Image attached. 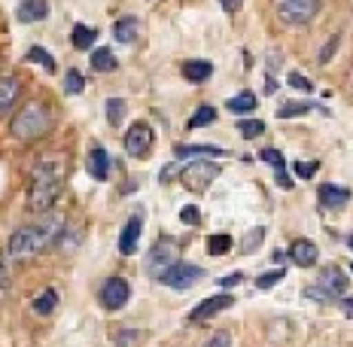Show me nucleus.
<instances>
[{"label":"nucleus","mask_w":353,"mask_h":347,"mask_svg":"<svg viewBox=\"0 0 353 347\" xmlns=\"http://www.w3.org/2000/svg\"><path fill=\"white\" fill-rule=\"evenodd\" d=\"M216 122V110L213 107H198L192 113V119H189V131L192 128H204V125H213Z\"/></svg>","instance_id":"bb28decb"},{"label":"nucleus","mask_w":353,"mask_h":347,"mask_svg":"<svg viewBox=\"0 0 353 347\" xmlns=\"http://www.w3.org/2000/svg\"><path fill=\"white\" fill-rule=\"evenodd\" d=\"M137 34H141V21H137V16H122L113 25V37L119 43H125V46H128V43H134Z\"/></svg>","instance_id":"f3484780"},{"label":"nucleus","mask_w":353,"mask_h":347,"mask_svg":"<svg viewBox=\"0 0 353 347\" xmlns=\"http://www.w3.org/2000/svg\"><path fill=\"white\" fill-rule=\"evenodd\" d=\"M305 295H307V299H314V301H332V299H329L326 293L320 290L317 284H314V286H307V290H305Z\"/></svg>","instance_id":"a19ab883"},{"label":"nucleus","mask_w":353,"mask_h":347,"mask_svg":"<svg viewBox=\"0 0 353 347\" xmlns=\"http://www.w3.org/2000/svg\"><path fill=\"white\" fill-rule=\"evenodd\" d=\"M131 295V286L125 277H110L104 286H101V305L107 308V311H119V308L128 301Z\"/></svg>","instance_id":"1a4fd4ad"},{"label":"nucleus","mask_w":353,"mask_h":347,"mask_svg":"<svg viewBox=\"0 0 353 347\" xmlns=\"http://www.w3.org/2000/svg\"><path fill=\"white\" fill-rule=\"evenodd\" d=\"M201 347H232V335L229 332H216V335H210Z\"/></svg>","instance_id":"4c0bfd02"},{"label":"nucleus","mask_w":353,"mask_h":347,"mask_svg":"<svg viewBox=\"0 0 353 347\" xmlns=\"http://www.w3.org/2000/svg\"><path fill=\"white\" fill-rule=\"evenodd\" d=\"M201 277H204V268H201V265L176 262L174 268H168L165 275H161V284L171 286V290H189V286H195Z\"/></svg>","instance_id":"0eeeda50"},{"label":"nucleus","mask_w":353,"mask_h":347,"mask_svg":"<svg viewBox=\"0 0 353 347\" xmlns=\"http://www.w3.org/2000/svg\"><path fill=\"white\" fill-rule=\"evenodd\" d=\"M49 128H52V110L43 101H28L10 122V135L16 140H37Z\"/></svg>","instance_id":"f03ea898"},{"label":"nucleus","mask_w":353,"mask_h":347,"mask_svg":"<svg viewBox=\"0 0 353 347\" xmlns=\"http://www.w3.org/2000/svg\"><path fill=\"white\" fill-rule=\"evenodd\" d=\"M225 110H232V113H253L256 110V95H250V92L234 95V98L225 101Z\"/></svg>","instance_id":"393cba45"},{"label":"nucleus","mask_w":353,"mask_h":347,"mask_svg":"<svg viewBox=\"0 0 353 347\" xmlns=\"http://www.w3.org/2000/svg\"><path fill=\"white\" fill-rule=\"evenodd\" d=\"M28 58H31V61H37V64H40V68L46 70V73H55V58L49 55L46 49H40V46H31V49H28Z\"/></svg>","instance_id":"cd10ccee"},{"label":"nucleus","mask_w":353,"mask_h":347,"mask_svg":"<svg viewBox=\"0 0 353 347\" xmlns=\"http://www.w3.org/2000/svg\"><path fill=\"white\" fill-rule=\"evenodd\" d=\"M70 40H73V46H77V49H92L94 40H98V31H94V28H88V25H73Z\"/></svg>","instance_id":"5701e85b"},{"label":"nucleus","mask_w":353,"mask_h":347,"mask_svg":"<svg viewBox=\"0 0 353 347\" xmlns=\"http://www.w3.org/2000/svg\"><path fill=\"white\" fill-rule=\"evenodd\" d=\"M180 219H183L186 226H198V223H201V213H198L195 204H186V208L180 210Z\"/></svg>","instance_id":"c9c22d12"},{"label":"nucleus","mask_w":353,"mask_h":347,"mask_svg":"<svg viewBox=\"0 0 353 347\" xmlns=\"http://www.w3.org/2000/svg\"><path fill=\"white\" fill-rule=\"evenodd\" d=\"M277 280H283V268H274V271H268V275H259L256 277V286H259V290H271Z\"/></svg>","instance_id":"f704fd0d"},{"label":"nucleus","mask_w":353,"mask_h":347,"mask_svg":"<svg viewBox=\"0 0 353 347\" xmlns=\"http://www.w3.org/2000/svg\"><path fill=\"white\" fill-rule=\"evenodd\" d=\"M229 250H232V238H229V235H210V241H208V253L223 256V253H229Z\"/></svg>","instance_id":"7c9ffc66"},{"label":"nucleus","mask_w":353,"mask_h":347,"mask_svg":"<svg viewBox=\"0 0 353 347\" xmlns=\"http://www.w3.org/2000/svg\"><path fill=\"white\" fill-rule=\"evenodd\" d=\"M83 88H85L83 73H79V70H68V77H64V92H68V95H83Z\"/></svg>","instance_id":"2f4dec72"},{"label":"nucleus","mask_w":353,"mask_h":347,"mask_svg":"<svg viewBox=\"0 0 353 347\" xmlns=\"http://www.w3.org/2000/svg\"><path fill=\"white\" fill-rule=\"evenodd\" d=\"M290 259L296 262L299 268H311V265L317 262V244H314V241H305V238L292 241V247H290Z\"/></svg>","instance_id":"2eb2a0df"},{"label":"nucleus","mask_w":353,"mask_h":347,"mask_svg":"<svg viewBox=\"0 0 353 347\" xmlns=\"http://www.w3.org/2000/svg\"><path fill=\"white\" fill-rule=\"evenodd\" d=\"M19 95H21L19 77H10V73H6V77H0V119H3L6 113H12Z\"/></svg>","instance_id":"f8f14e48"},{"label":"nucleus","mask_w":353,"mask_h":347,"mask_svg":"<svg viewBox=\"0 0 353 347\" xmlns=\"http://www.w3.org/2000/svg\"><path fill=\"white\" fill-rule=\"evenodd\" d=\"M317 161H296V174L301 177V180H311L314 174H317Z\"/></svg>","instance_id":"e433bc0d"},{"label":"nucleus","mask_w":353,"mask_h":347,"mask_svg":"<svg viewBox=\"0 0 353 347\" xmlns=\"http://www.w3.org/2000/svg\"><path fill=\"white\" fill-rule=\"evenodd\" d=\"M55 308H58V293H55V290H46V293H40V295L34 299V314H37V317L55 314Z\"/></svg>","instance_id":"b1692460"},{"label":"nucleus","mask_w":353,"mask_h":347,"mask_svg":"<svg viewBox=\"0 0 353 347\" xmlns=\"http://www.w3.org/2000/svg\"><path fill=\"white\" fill-rule=\"evenodd\" d=\"M341 311L344 317H353V299H341Z\"/></svg>","instance_id":"a18cd8bd"},{"label":"nucleus","mask_w":353,"mask_h":347,"mask_svg":"<svg viewBox=\"0 0 353 347\" xmlns=\"http://www.w3.org/2000/svg\"><path fill=\"white\" fill-rule=\"evenodd\" d=\"M234 305V299L232 295H210V299H204L201 305L195 308L192 314H189V320H208V317H213V314H219V311H225V308H232Z\"/></svg>","instance_id":"4468645a"},{"label":"nucleus","mask_w":353,"mask_h":347,"mask_svg":"<svg viewBox=\"0 0 353 347\" xmlns=\"http://www.w3.org/2000/svg\"><path fill=\"white\" fill-rule=\"evenodd\" d=\"M238 131H241V137L253 140V137L265 135V122H259V119H238Z\"/></svg>","instance_id":"c85d7f7f"},{"label":"nucleus","mask_w":353,"mask_h":347,"mask_svg":"<svg viewBox=\"0 0 353 347\" xmlns=\"http://www.w3.org/2000/svg\"><path fill=\"white\" fill-rule=\"evenodd\" d=\"M122 119H125V101L122 98H110L107 101V122L116 128Z\"/></svg>","instance_id":"c756f323"},{"label":"nucleus","mask_w":353,"mask_h":347,"mask_svg":"<svg viewBox=\"0 0 353 347\" xmlns=\"http://www.w3.org/2000/svg\"><path fill=\"white\" fill-rule=\"evenodd\" d=\"M290 86H292V88H299V92H314L311 79L301 77V73H290Z\"/></svg>","instance_id":"58836bf2"},{"label":"nucleus","mask_w":353,"mask_h":347,"mask_svg":"<svg viewBox=\"0 0 353 347\" xmlns=\"http://www.w3.org/2000/svg\"><path fill=\"white\" fill-rule=\"evenodd\" d=\"M338 43H341V37H329V43H326V49H323V52H320V64H326L329 61V58H332L335 55V49H338Z\"/></svg>","instance_id":"ea45409f"},{"label":"nucleus","mask_w":353,"mask_h":347,"mask_svg":"<svg viewBox=\"0 0 353 347\" xmlns=\"http://www.w3.org/2000/svg\"><path fill=\"white\" fill-rule=\"evenodd\" d=\"M52 238L55 235L43 226H21L10 238V256L16 262H28V259H34V256H40Z\"/></svg>","instance_id":"7ed1b4c3"},{"label":"nucleus","mask_w":353,"mask_h":347,"mask_svg":"<svg viewBox=\"0 0 353 347\" xmlns=\"http://www.w3.org/2000/svg\"><path fill=\"white\" fill-rule=\"evenodd\" d=\"M92 70H98V73L116 70V55H113V49H107V46L94 49V52H92Z\"/></svg>","instance_id":"4be33fe9"},{"label":"nucleus","mask_w":353,"mask_h":347,"mask_svg":"<svg viewBox=\"0 0 353 347\" xmlns=\"http://www.w3.org/2000/svg\"><path fill=\"white\" fill-rule=\"evenodd\" d=\"M213 73V64L208 58H192V61L183 64V77L189 79V83H208Z\"/></svg>","instance_id":"a211bd4d"},{"label":"nucleus","mask_w":353,"mask_h":347,"mask_svg":"<svg viewBox=\"0 0 353 347\" xmlns=\"http://www.w3.org/2000/svg\"><path fill=\"white\" fill-rule=\"evenodd\" d=\"M180 171H183V168H176V165H168V168H161L159 180H161V183H168V180H171V177H176V174H180Z\"/></svg>","instance_id":"37998d69"},{"label":"nucleus","mask_w":353,"mask_h":347,"mask_svg":"<svg viewBox=\"0 0 353 347\" xmlns=\"http://www.w3.org/2000/svg\"><path fill=\"white\" fill-rule=\"evenodd\" d=\"M219 171H223V168H219L216 161L198 159V161H189V165H183L180 180H183V186H186L189 192H204L219 177Z\"/></svg>","instance_id":"20e7f679"},{"label":"nucleus","mask_w":353,"mask_h":347,"mask_svg":"<svg viewBox=\"0 0 353 347\" xmlns=\"http://www.w3.org/2000/svg\"><path fill=\"white\" fill-rule=\"evenodd\" d=\"M350 201V189L347 186H335V183H323L320 186V204L323 210H338Z\"/></svg>","instance_id":"ddd939ff"},{"label":"nucleus","mask_w":353,"mask_h":347,"mask_svg":"<svg viewBox=\"0 0 353 347\" xmlns=\"http://www.w3.org/2000/svg\"><path fill=\"white\" fill-rule=\"evenodd\" d=\"M317 286L329 299H344V293H347V275H344L338 265H326L317 277Z\"/></svg>","instance_id":"9d476101"},{"label":"nucleus","mask_w":353,"mask_h":347,"mask_svg":"<svg viewBox=\"0 0 353 347\" xmlns=\"http://www.w3.org/2000/svg\"><path fill=\"white\" fill-rule=\"evenodd\" d=\"M262 241H265V228H262V226H256V228H253V232H250V235H247V238H244V241H241V253H253V250H256V247H259V244H262Z\"/></svg>","instance_id":"473e14b6"},{"label":"nucleus","mask_w":353,"mask_h":347,"mask_svg":"<svg viewBox=\"0 0 353 347\" xmlns=\"http://www.w3.org/2000/svg\"><path fill=\"white\" fill-rule=\"evenodd\" d=\"M6 280H10V275H6V265H3V256H0V290L6 286Z\"/></svg>","instance_id":"49530a36"},{"label":"nucleus","mask_w":353,"mask_h":347,"mask_svg":"<svg viewBox=\"0 0 353 347\" xmlns=\"http://www.w3.org/2000/svg\"><path fill=\"white\" fill-rule=\"evenodd\" d=\"M241 3H244V0H219V6H223V10L229 12V16H234V12L241 10Z\"/></svg>","instance_id":"79ce46f5"},{"label":"nucleus","mask_w":353,"mask_h":347,"mask_svg":"<svg viewBox=\"0 0 353 347\" xmlns=\"http://www.w3.org/2000/svg\"><path fill=\"white\" fill-rule=\"evenodd\" d=\"M241 280H244V275H241V271H238V275H229V277H223V280H219V286H225V290H229V286H238Z\"/></svg>","instance_id":"c03bdc74"},{"label":"nucleus","mask_w":353,"mask_h":347,"mask_svg":"<svg viewBox=\"0 0 353 347\" xmlns=\"http://www.w3.org/2000/svg\"><path fill=\"white\" fill-rule=\"evenodd\" d=\"M347 244H350V247H353V235H350V238H347Z\"/></svg>","instance_id":"09e8293b"},{"label":"nucleus","mask_w":353,"mask_h":347,"mask_svg":"<svg viewBox=\"0 0 353 347\" xmlns=\"http://www.w3.org/2000/svg\"><path fill=\"white\" fill-rule=\"evenodd\" d=\"M116 347H141L143 344V332L141 329H122L119 335H113Z\"/></svg>","instance_id":"a878e982"},{"label":"nucleus","mask_w":353,"mask_h":347,"mask_svg":"<svg viewBox=\"0 0 353 347\" xmlns=\"http://www.w3.org/2000/svg\"><path fill=\"white\" fill-rule=\"evenodd\" d=\"M259 159L265 161V165H271V168H274V171H283V165H286V161H283V152H281V150H262V152H259Z\"/></svg>","instance_id":"72a5a7b5"},{"label":"nucleus","mask_w":353,"mask_h":347,"mask_svg":"<svg viewBox=\"0 0 353 347\" xmlns=\"http://www.w3.org/2000/svg\"><path fill=\"white\" fill-rule=\"evenodd\" d=\"M274 10L283 25L299 28L314 21V16L320 12V0H274Z\"/></svg>","instance_id":"39448f33"},{"label":"nucleus","mask_w":353,"mask_h":347,"mask_svg":"<svg viewBox=\"0 0 353 347\" xmlns=\"http://www.w3.org/2000/svg\"><path fill=\"white\" fill-rule=\"evenodd\" d=\"M277 92V83H271V79H268V83H265V95H274Z\"/></svg>","instance_id":"de8ad7c7"},{"label":"nucleus","mask_w":353,"mask_h":347,"mask_svg":"<svg viewBox=\"0 0 353 347\" xmlns=\"http://www.w3.org/2000/svg\"><path fill=\"white\" fill-rule=\"evenodd\" d=\"M64 192V171L61 165H52V161L43 159V165L34 171L31 189H28V208L37 213H46L55 208V201Z\"/></svg>","instance_id":"f257e3e1"},{"label":"nucleus","mask_w":353,"mask_h":347,"mask_svg":"<svg viewBox=\"0 0 353 347\" xmlns=\"http://www.w3.org/2000/svg\"><path fill=\"white\" fill-rule=\"evenodd\" d=\"M216 156H225V150H219V146H201V143L176 146V159H216Z\"/></svg>","instance_id":"aec40b11"},{"label":"nucleus","mask_w":353,"mask_h":347,"mask_svg":"<svg viewBox=\"0 0 353 347\" xmlns=\"http://www.w3.org/2000/svg\"><path fill=\"white\" fill-rule=\"evenodd\" d=\"M150 146H152V128H150V122H134L128 128V135H125V150H128V156H134V159H143L146 152H150Z\"/></svg>","instance_id":"6e6552de"},{"label":"nucleus","mask_w":353,"mask_h":347,"mask_svg":"<svg viewBox=\"0 0 353 347\" xmlns=\"http://www.w3.org/2000/svg\"><path fill=\"white\" fill-rule=\"evenodd\" d=\"M49 16V3L46 0H21L19 10H16V19L21 25H34V21L46 19Z\"/></svg>","instance_id":"dca6fc26"},{"label":"nucleus","mask_w":353,"mask_h":347,"mask_svg":"<svg viewBox=\"0 0 353 347\" xmlns=\"http://www.w3.org/2000/svg\"><path fill=\"white\" fill-rule=\"evenodd\" d=\"M311 110H320V113H326L323 107L311 104V101H286V104L277 110V116H281V119H292V116H305V113H311Z\"/></svg>","instance_id":"412c9836"},{"label":"nucleus","mask_w":353,"mask_h":347,"mask_svg":"<svg viewBox=\"0 0 353 347\" xmlns=\"http://www.w3.org/2000/svg\"><path fill=\"white\" fill-rule=\"evenodd\" d=\"M141 232H143V213H134V217L125 223L122 235H119V253H122V256H131V253L137 250Z\"/></svg>","instance_id":"9b49d317"},{"label":"nucleus","mask_w":353,"mask_h":347,"mask_svg":"<svg viewBox=\"0 0 353 347\" xmlns=\"http://www.w3.org/2000/svg\"><path fill=\"white\" fill-rule=\"evenodd\" d=\"M176 259H180V247H176V241H168L161 238L159 244H152V250L146 253V275L161 280L168 268H174Z\"/></svg>","instance_id":"423d86ee"},{"label":"nucleus","mask_w":353,"mask_h":347,"mask_svg":"<svg viewBox=\"0 0 353 347\" xmlns=\"http://www.w3.org/2000/svg\"><path fill=\"white\" fill-rule=\"evenodd\" d=\"M88 174H92L94 180H107L110 177V156L104 146H94V150L88 152Z\"/></svg>","instance_id":"6ab92c4d"}]
</instances>
